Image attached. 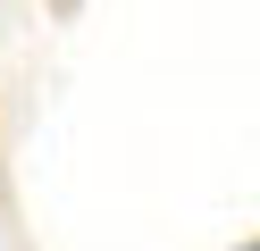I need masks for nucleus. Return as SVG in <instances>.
<instances>
[{"mask_svg": "<svg viewBox=\"0 0 260 251\" xmlns=\"http://www.w3.org/2000/svg\"><path fill=\"white\" fill-rule=\"evenodd\" d=\"M252 251H260V243H252Z\"/></svg>", "mask_w": 260, "mask_h": 251, "instance_id": "obj_1", "label": "nucleus"}]
</instances>
